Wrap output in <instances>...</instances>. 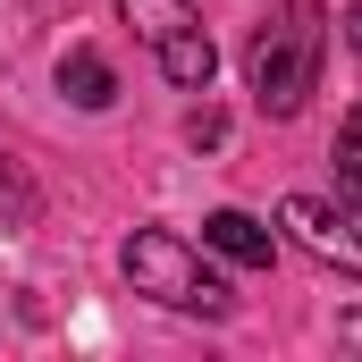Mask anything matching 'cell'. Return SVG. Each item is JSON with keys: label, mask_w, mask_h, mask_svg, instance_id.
I'll use <instances>...</instances> for the list:
<instances>
[{"label": "cell", "mask_w": 362, "mask_h": 362, "mask_svg": "<svg viewBox=\"0 0 362 362\" xmlns=\"http://www.w3.org/2000/svg\"><path fill=\"white\" fill-rule=\"evenodd\" d=\"M320 42H329L320 0H286V17L253 34V101L270 118H295L312 101V85H320Z\"/></svg>", "instance_id": "obj_1"}, {"label": "cell", "mask_w": 362, "mask_h": 362, "mask_svg": "<svg viewBox=\"0 0 362 362\" xmlns=\"http://www.w3.org/2000/svg\"><path fill=\"white\" fill-rule=\"evenodd\" d=\"M59 85H68V101H76V110H110V101H118V76H110V59H101V51H85V42L59 59Z\"/></svg>", "instance_id": "obj_6"}, {"label": "cell", "mask_w": 362, "mask_h": 362, "mask_svg": "<svg viewBox=\"0 0 362 362\" xmlns=\"http://www.w3.org/2000/svg\"><path fill=\"white\" fill-rule=\"evenodd\" d=\"M202 245L228 253L236 270H270V253H278V236L262 219H245V211H211V219H202Z\"/></svg>", "instance_id": "obj_5"}, {"label": "cell", "mask_w": 362, "mask_h": 362, "mask_svg": "<svg viewBox=\"0 0 362 362\" xmlns=\"http://www.w3.org/2000/svg\"><path fill=\"white\" fill-rule=\"evenodd\" d=\"M337 177H346V194L362 202V110L337 127Z\"/></svg>", "instance_id": "obj_7"}, {"label": "cell", "mask_w": 362, "mask_h": 362, "mask_svg": "<svg viewBox=\"0 0 362 362\" xmlns=\"http://www.w3.org/2000/svg\"><path fill=\"white\" fill-rule=\"evenodd\" d=\"M346 42H354V51H362V0H354V8H346Z\"/></svg>", "instance_id": "obj_8"}, {"label": "cell", "mask_w": 362, "mask_h": 362, "mask_svg": "<svg viewBox=\"0 0 362 362\" xmlns=\"http://www.w3.org/2000/svg\"><path fill=\"white\" fill-rule=\"evenodd\" d=\"M135 25H144V42H152V59H160V76H169V85H185V93L211 85L219 51H211V34H202L194 17H177V8H144Z\"/></svg>", "instance_id": "obj_4"}, {"label": "cell", "mask_w": 362, "mask_h": 362, "mask_svg": "<svg viewBox=\"0 0 362 362\" xmlns=\"http://www.w3.org/2000/svg\"><path fill=\"white\" fill-rule=\"evenodd\" d=\"M127 278H135V295H160V303H177V312H228V286L202 270V253L185 245V236H169V228H144V236H127Z\"/></svg>", "instance_id": "obj_2"}, {"label": "cell", "mask_w": 362, "mask_h": 362, "mask_svg": "<svg viewBox=\"0 0 362 362\" xmlns=\"http://www.w3.org/2000/svg\"><path fill=\"white\" fill-rule=\"evenodd\" d=\"M278 228H286L312 262H329V270L362 278V228L346 219V211H329L320 194H286V202H278Z\"/></svg>", "instance_id": "obj_3"}]
</instances>
